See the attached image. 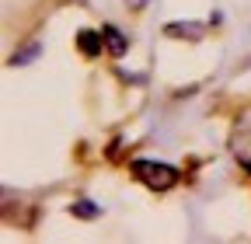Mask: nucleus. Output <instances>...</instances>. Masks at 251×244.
Masks as SVG:
<instances>
[{"label": "nucleus", "instance_id": "nucleus-1", "mask_svg": "<svg viewBox=\"0 0 251 244\" xmlns=\"http://www.w3.org/2000/svg\"><path fill=\"white\" fill-rule=\"evenodd\" d=\"M133 171H136V178H140V181H147V185H150V189H157V192H164V189L178 185V171H175V168H168V164L133 161Z\"/></svg>", "mask_w": 251, "mask_h": 244}, {"label": "nucleus", "instance_id": "nucleus-2", "mask_svg": "<svg viewBox=\"0 0 251 244\" xmlns=\"http://www.w3.org/2000/svg\"><path fill=\"white\" fill-rule=\"evenodd\" d=\"M101 35H105V42H108V52H112V56H122V52H126V39H122L119 28H112V24H108Z\"/></svg>", "mask_w": 251, "mask_h": 244}, {"label": "nucleus", "instance_id": "nucleus-3", "mask_svg": "<svg viewBox=\"0 0 251 244\" xmlns=\"http://www.w3.org/2000/svg\"><path fill=\"white\" fill-rule=\"evenodd\" d=\"M101 39H105V35H94V32H80V49H84V52H98Z\"/></svg>", "mask_w": 251, "mask_h": 244}]
</instances>
